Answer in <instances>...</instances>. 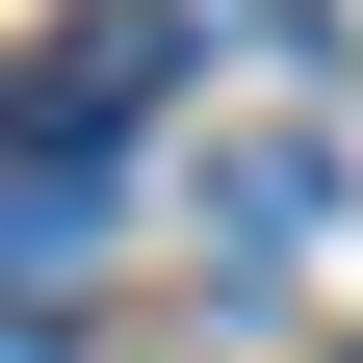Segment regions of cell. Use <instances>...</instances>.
I'll use <instances>...</instances> for the list:
<instances>
[{
    "label": "cell",
    "mask_w": 363,
    "mask_h": 363,
    "mask_svg": "<svg viewBox=\"0 0 363 363\" xmlns=\"http://www.w3.org/2000/svg\"><path fill=\"white\" fill-rule=\"evenodd\" d=\"M311 208H337V156H311V130H234V156L182 182V234H208V259H311Z\"/></svg>",
    "instance_id": "cell-2"
},
{
    "label": "cell",
    "mask_w": 363,
    "mask_h": 363,
    "mask_svg": "<svg viewBox=\"0 0 363 363\" xmlns=\"http://www.w3.org/2000/svg\"><path fill=\"white\" fill-rule=\"evenodd\" d=\"M156 78H182V0H78V26H52V104H26V156H104Z\"/></svg>",
    "instance_id": "cell-1"
},
{
    "label": "cell",
    "mask_w": 363,
    "mask_h": 363,
    "mask_svg": "<svg viewBox=\"0 0 363 363\" xmlns=\"http://www.w3.org/2000/svg\"><path fill=\"white\" fill-rule=\"evenodd\" d=\"M78 259H104V156H26L0 182V286H78Z\"/></svg>",
    "instance_id": "cell-3"
}]
</instances>
